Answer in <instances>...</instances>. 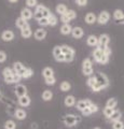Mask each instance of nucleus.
<instances>
[{"instance_id": "54", "label": "nucleus", "mask_w": 124, "mask_h": 129, "mask_svg": "<svg viewBox=\"0 0 124 129\" xmlns=\"http://www.w3.org/2000/svg\"><path fill=\"white\" fill-rule=\"evenodd\" d=\"M93 129H102L101 127H95V128H93Z\"/></svg>"}, {"instance_id": "10", "label": "nucleus", "mask_w": 124, "mask_h": 129, "mask_svg": "<svg viewBox=\"0 0 124 129\" xmlns=\"http://www.w3.org/2000/svg\"><path fill=\"white\" fill-rule=\"evenodd\" d=\"M1 39L5 42H11L14 39V32L12 30H5L1 35Z\"/></svg>"}, {"instance_id": "36", "label": "nucleus", "mask_w": 124, "mask_h": 129, "mask_svg": "<svg viewBox=\"0 0 124 129\" xmlns=\"http://www.w3.org/2000/svg\"><path fill=\"white\" fill-rule=\"evenodd\" d=\"M113 111H114V109H111V108H108V107H106L105 109H104L103 113H104V115H105L107 118H109L110 116H111V114H112V113H113Z\"/></svg>"}, {"instance_id": "17", "label": "nucleus", "mask_w": 124, "mask_h": 129, "mask_svg": "<svg viewBox=\"0 0 124 129\" xmlns=\"http://www.w3.org/2000/svg\"><path fill=\"white\" fill-rule=\"evenodd\" d=\"M86 43H87V45H90V46H97V44H98V38L96 37V36H94V35H91V36L87 37Z\"/></svg>"}, {"instance_id": "41", "label": "nucleus", "mask_w": 124, "mask_h": 129, "mask_svg": "<svg viewBox=\"0 0 124 129\" xmlns=\"http://www.w3.org/2000/svg\"><path fill=\"white\" fill-rule=\"evenodd\" d=\"M26 5L29 9L30 8H36L38 6V1L37 0H26Z\"/></svg>"}, {"instance_id": "22", "label": "nucleus", "mask_w": 124, "mask_h": 129, "mask_svg": "<svg viewBox=\"0 0 124 129\" xmlns=\"http://www.w3.org/2000/svg\"><path fill=\"white\" fill-rule=\"evenodd\" d=\"M42 75H43V78L46 79V78H51V76H54V71L52 68L50 67H45L44 69L42 70Z\"/></svg>"}, {"instance_id": "23", "label": "nucleus", "mask_w": 124, "mask_h": 129, "mask_svg": "<svg viewBox=\"0 0 124 129\" xmlns=\"http://www.w3.org/2000/svg\"><path fill=\"white\" fill-rule=\"evenodd\" d=\"M31 35H33V31H31L30 26L27 27V28H25V29H22V30H21V36H22L23 38H25V39L30 38Z\"/></svg>"}, {"instance_id": "37", "label": "nucleus", "mask_w": 124, "mask_h": 129, "mask_svg": "<svg viewBox=\"0 0 124 129\" xmlns=\"http://www.w3.org/2000/svg\"><path fill=\"white\" fill-rule=\"evenodd\" d=\"M44 82H45L46 85L52 86V85H54V84L56 83V79H55V76H51V78H46V79H44Z\"/></svg>"}, {"instance_id": "43", "label": "nucleus", "mask_w": 124, "mask_h": 129, "mask_svg": "<svg viewBox=\"0 0 124 129\" xmlns=\"http://www.w3.org/2000/svg\"><path fill=\"white\" fill-rule=\"evenodd\" d=\"M86 84H87V86H90V87H92L95 84V75H91L89 79H87V81H86Z\"/></svg>"}, {"instance_id": "30", "label": "nucleus", "mask_w": 124, "mask_h": 129, "mask_svg": "<svg viewBox=\"0 0 124 129\" xmlns=\"http://www.w3.org/2000/svg\"><path fill=\"white\" fill-rule=\"evenodd\" d=\"M16 128V123L13 119H8L5 123V129H15Z\"/></svg>"}, {"instance_id": "32", "label": "nucleus", "mask_w": 124, "mask_h": 129, "mask_svg": "<svg viewBox=\"0 0 124 129\" xmlns=\"http://www.w3.org/2000/svg\"><path fill=\"white\" fill-rule=\"evenodd\" d=\"M65 15L67 16L68 18H69V21H72V19H75L76 17H77V13H76L73 10H67Z\"/></svg>"}, {"instance_id": "28", "label": "nucleus", "mask_w": 124, "mask_h": 129, "mask_svg": "<svg viewBox=\"0 0 124 129\" xmlns=\"http://www.w3.org/2000/svg\"><path fill=\"white\" fill-rule=\"evenodd\" d=\"M117 106H118V100L115 99V98H110V99H108L107 102H106V107L111 108V109H114Z\"/></svg>"}, {"instance_id": "51", "label": "nucleus", "mask_w": 124, "mask_h": 129, "mask_svg": "<svg viewBox=\"0 0 124 129\" xmlns=\"http://www.w3.org/2000/svg\"><path fill=\"white\" fill-rule=\"evenodd\" d=\"M36 128H37V124L33 123V124H31V129H36Z\"/></svg>"}, {"instance_id": "12", "label": "nucleus", "mask_w": 124, "mask_h": 129, "mask_svg": "<svg viewBox=\"0 0 124 129\" xmlns=\"http://www.w3.org/2000/svg\"><path fill=\"white\" fill-rule=\"evenodd\" d=\"M14 117L18 120H23L27 117V113L25 112V110H23V109H16V110L14 111Z\"/></svg>"}, {"instance_id": "3", "label": "nucleus", "mask_w": 124, "mask_h": 129, "mask_svg": "<svg viewBox=\"0 0 124 129\" xmlns=\"http://www.w3.org/2000/svg\"><path fill=\"white\" fill-rule=\"evenodd\" d=\"M109 42H110V37H109V35L103 34V35L99 36V38H98L97 47L101 48L102 51H105L106 48L108 47V44H109Z\"/></svg>"}, {"instance_id": "25", "label": "nucleus", "mask_w": 124, "mask_h": 129, "mask_svg": "<svg viewBox=\"0 0 124 129\" xmlns=\"http://www.w3.org/2000/svg\"><path fill=\"white\" fill-rule=\"evenodd\" d=\"M56 13H58L59 15H64L67 12V7L65 6V5H63V3H59V5H57L56 6Z\"/></svg>"}, {"instance_id": "42", "label": "nucleus", "mask_w": 124, "mask_h": 129, "mask_svg": "<svg viewBox=\"0 0 124 129\" xmlns=\"http://www.w3.org/2000/svg\"><path fill=\"white\" fill-rule=\"evenodd\" d=\"M82 72L84 75H87V76H91L93 74V67L91 68H84V69H82Z\"/></svg>"}, {"instance_id": "40", "label": "nucleus", "mask_w": 124, "mask_h": 129, "mask_svg": "<svg viewBox=\"0 0 124 129\" xmlns=\"http://www.w3.org/2000/svg\"><path fill=\"white\" fill-rule=\"evenodd\" d=\"M62 54V50H61V46H54V48H53V56H54V58H56V57H58L59 55Z\"/></svg>"}, {"instance_id": "18", "label": "nucleus", "mask_w": 124, "mask_h": 129, "mask_svg": "<svg viewBox=\"0 0 124 129\" xmlns=\"http://www.w3.org/2000/svg\"><path fill=\"white\" fill-rule=\"evenodd\" d=\"M103 56H104V51H102L101 48H98V47H96L94 50V52H93V57L95 59V61H97L99 63Z\"/></svg>"}, {"instance_id": "2", "label": "nucleus", "mask_w": 124, "mask_h": 129, "mask_svg": "<svg viewBox=\"0 0 124 129\" xmlns=\"http://www.w3.org/2000/svg\"><path fill=\"white\" fill-rule=\"evenodd\" d=\"M62 122L67 127H73L78 123L81 122V117H79L78 115H73V114H67L62 118Z\"/></svg>"}, {"instance_id": "7", "label": "nucleus", "mask_w": 124, "mask_h": 129, "mask_svg": "<svg viewBox=\"0 0 124 129\" xmlns=\"http://www.w3.org/2000/svg\"><path fill=\"white\" fill-rule=\"evenodd\" d=\"M14 90H15V95H16L18 98L27 95V88H26L25 85H22V84H18V85L15 86Z\"/></svg>"}, {"instance_id": "8", "label": "nucleus", "mask_w": 124, "mask_h": 129, "mask_svg": "<svg viewBox=\"0 0 124 129\" xmlns=\"http://www.w3.org/2000/svg\"><path fill=\"white\" fill-rule=\"evenodd\" d=\"M33 16H34V12L29 8H24L21 11V17L23 19H25V21H28V19L33 18Z\"/></svg>"}, {"instance_id": "14", "label": "nucleus", "mask_w": 124, "mask_h": 129, "mask_svg": "<svg viewBox=\"0 0 124 129\" xmlns=\"http://www.w3.org/2000/svg\"><path fill=\"white\" fill-rule=\"evenodd\" d=\"M35 39L36 40H39V41H41V40H43V39H45V37H46V30H44V29H37L35 31Z\"/></svg>"}, {"instance_id": "27", "label": "nucleus", "mask_w": 124, "mask_h": 129, "mask_svg": "<svg viewBox=\"0 0 124 129\" xmlns=\"http://www.w3.org/2000/svg\"><path fill=\"white\" fill-rule=\"evenodd\" d=\"M52 98H53V92L51 90L46 89L42 92V99L44 100V101H50V100H52Z\"/></svg>"}, {"instance_id": "33", "label": "nucleus", "mask_w": 124, "mask_h": 129, "mask_svg": "<svg viewBox=\"0 0 124 129\" xmlns=\"http://www.w3.org/2000/svg\"><path fill=\"white\" fill-rule=\"evenodd\" d=\"M91 67H93V62H92V60L90 58H85L82 61V69H84V68H91Z\"/></svg>"}, {"instance_id": "5", "label": "nucleus", "mask_w": 124, "mask_h": 129, "mask_svg": "<svg viewBox=\"0 0 124 129\" xmlns=\"http://www.w3.org/2000/svg\"><path fill=\"white\" fill-rule=\"evenodd\" d=\"M109 18H110L109 12H107V11H102L101 13H99L98 17H97V22L101 24V25H106V24L109 22Z\"/></svg>"}, {"instance_id": "20", "label": "nucleus", "mask_w": 124, "mask_h": 129, "mask_svg": "<svg viewBox=\"0 0 124 129\" xmlns=\"http://www.w3.org/2000/svg\"><path fill=\"white\" fill-rule=\"evenodd\" d=\"M121 117H122V113L120 112V111H117V110H114L113 113L111 114V116L108 119L111 120V122H117V120H121Z\"/></svg>"}, {"instance_id": "21", "label": "nucleus", "mask_w": 124, "mask_h": 129, "mask_svg": "<svg viewBox=\"0 0 124 129\" xmlns=\"http://www.w3.org/2000/svg\"><path fill=\"white\" fill-rule=\"evenodd\" d=\"M84 19H85V22H86L87 24H90V25H92V24H94V23L96 22V19H97V17H96V15H95L94 13H92V12H90V13H87V14L85 15Z\"/></svg>"}, {"instance_id": "46", "label": "nucleus", "mask_w": 124, "mask_h": 129, "mask_svg": "<svg viewBox=\"0 0 124 129\" xmlns=\"http://www.w3.org/2000/svg\"><path fill=\"white\" fill-rule=\"evenodd\" d=\"M7 60V54L6 52L0 51V62H5Z\"/></svg>"}, {"instance_id": "39", "label": "nucleus", "mask_w": 124, "mask_h": 129, "mask_svg": "<svg viewBox=\"0 0 124 129\" xmlns=\"http://www.w3.org/2000/svg\"><path fill=\"white\" fill-rule=\"evenodd\" d=\"M14 74H15V72L12 75H9V76H6L5 78V82L7 84H14L15 83V80H14Z\"/></svg>"}, {"instance_id": "26", "label": "nucleus", "mask_w": 124, "mask_h": 129, "mask_svg": "<svg viewBox=\"0 0 124 129\" xmlns=\"http://www.w3.org/2000/svg\"><path fill=\"white\" fill-rule=\"evenodd\" d=\"M59 88H61L62 91H69L71 89V84L69 82H67V81H64V82L61 83Z\"/></svg>"}, {"instance_id": "53", "label": "nucleus", "mask_w": 124, "mask_h": 129, "mask_svg": "<svg viewBox=\"0 0 124 129\" xmlns=\"http://www.w3.org/2000/svg\"><path fill=\"white\" fill-rule=\"evenodd\" d=\"M119 23H120V24H124V17H123V18H122V19H121V21H120Z\"/></svg>"}, {"instance_id": "15", "label": "nucleus", "mask_w": 124, "mask_h": 129, "mask_svg": "<svg viewBox=\"0 0 124 129\" xmlns=\"http://www.w3.org/2000/svg\"><path fill=\"white\" fill-rule=\"evenodd\" d=\"M15 25H16V27H18L19 29H25V28L29 27V24L27 21H25V19H23L22 17H18L16 21H15Z\"/></svg>"}, {"instance_id": "49", "label": "nucleus", "mask_w": 124, "mask_h": 129, "mask_svg": "<svg viewBox=\"0 0 124 129\" xmlns=\"http://www.w3.org/2000/svg\"><path fill=\"white\" fill-rule=\"evenodd\" d=\"M34 17H35V19H37V21H39V19H41L43 16H42V14L41 13H39L38 11H35L34 12Z\"/></svg>"}, {"instance_id": "29", "label": "nucleus", "mask_w": 124, "mask_h": 129, "mask_svg": "<svg viewBox=\"0 0 124 129\" xmlns=\"http://www.w3.org/2000/svg\"><path fill=\"white\" fill-rule=\"evenodd\" d=\"M124 17V13H123V11H121V10H115L114 12H113V18L115 19V21H118V22H120L121 19Z\"/></svg>"}, {"instance_id": "31", "label": "nucleus", "mask_w": 124, "mask_h": 129, "mask_svg": "<svg viewBox=\"0 0 124 129\" xmlns=\"http://www.w3.org/2000/svg\"><path fill=\"white\" fill-rule=\"evenodd\" d=\"M47 21H49V26H55L57 24V17L54 14H51L49 17H47Z\"/></svg>"}, {"instance_id": "35", "label": "nucleus", "mask_w": 124, "mask_h": 129, "mask_svg": "<svg viewBox=\"0 0 124 129\" xmlns=\"http://www.w3.org/2000/svg\"><path fill=\"white\" fill-rule=\"evenodd\" d=\"M33 74H34L33 69H31V68H27L26 71L24 72V74H23V76H22V79H29L30 76H33Z\"/></svg>"}, {"instance_id": "47", "label": "nucleus", "mask_w": 124, "mask_h": 129, "mask_svg": "<svg viewBox=\"0 0 124 129\" xmlns=\"http://www.w3.org/2000/svg\"><path fill=\"white\" fill-rule=\"evenodd\" d=\"M89 108H90V111H91L92 114H93V113H96V112L98 111V107L96 106V104H94V103H92Z\"/></svg>"}, {"instance_id": "34", "label": "nucleus", "mask_w": 124, "mask_h": 129, "mask_svg": "<svg viewBox=\"0 0 124 129\" xmlns=\"http://www.w3.org/2000/svg\"><path fill=\"white\" fill-rule=\"evenodd\" d=\"M112 129H124V123L121 120H117V122L112 123Z\"/></svg>"}, {"instance_id": "38", "label": "nucleus", "mask_w": 124, "mask_h": 129, "mask_svg": "<svg viewBox=\"0 0 124 129\" xmlns=\"http://www.w3.org/2000/svg\"><path fill=\"white\" fill-rule=\"evenodd\" d=\"M13 73H14L13 69H11V68H9V67L5 68V69H3V71H2V75H3V78H6V76H9V75H12Z\"/></svg>"}, {"instance_id": "9", "label": "nucleus", "mask_w": 124, "mask_h": 129, "mask_svg": "<svg viewBox=\"0 0 124 129\" xmlns=\"http://www.w3.org/2000/svg\"><path fill=\"white\" fill-rule=\"evenodd\" d=\"M36 11H38L39 13H41L43 17H46V18L52 14V13H51V11L47 9L46 7L42 6V5H38L37 7H36Z\"/></svg>"}, {"instance_id": "13", "label": "nucleus", "mask_w": 124, "mask_h": 129, "mask_svg": "<svg viewBox=\"0 0 124 129\" xmlns=\"http://www.w3.org/2000/svg\"><path fill=\"white\" fill-rule=\"evenodd\" d=\"M31 102V99L28 95L26 96H23V97H19L18 98V104L21 107H28Z\"/></svg>"}, {"instance_id": "50", "label": "nucleus", "mask_w": 124, "mask_h": 129, "mask_svg": "<svg viewBox=\"0 0 124 129\" xmlns=\"http://www.w3.org/2000/svg\"><path fill=\"white\" fill-rule=\"evenodd\" d=\"M104 54L107 55V56H110V55H111V48H110L109 46H108V47L106 48V50L104 51Z\"/></svg>"}, {"instance_id": "44", "label": "nucleus", "mask_w": 124, "mask_h": 129, "mask_svg": "<svg viewBox=\"0 0 124 129\" xmlns=\"http://www.w3.org/2000/svg\"><path fill=\"white\" fill-rule=\"evenodd\" d=\"M38 24L40 26H49V21H47L46 17H42L41 19L38 21Z\"/></svg>"}, {"instance_id": "24", "label": "nucleus", "mask_w": 124, "mask_h": 129, "mask_svg": "<svg viewBox=\"0 0 124 129\" xmlns=\"http://www.w3.org/2000/svg\"><path fill=\"white\" fill-rule=\"evenodd\" d=\"M61 50H62V53L64 55H66V54H76V52H75L73 48L70 47V46H68V45H62Z\"/></svg>"}, {"instance_id": "16", "label": "nucleus", "mask_w": 124, "mask_h": 129, "mask_svg": "<svg viewBox=\"0 0 124 129\" xmlns=\"http://www.w3.org/2000/svg\"><path fill=\"white\" fill-rule=\"evenodd\" d=\"M76 98H75V96L72 95H69V96H67L65 97V100H64V103H65V106L66 107H73L76 106Z\"/></svg>"}, {"instance_id": "48", "label": "nucleus", "mask_w": 124, "mask_h": 129, "mask_svg": "<svg viewBox=\"0 0 124 129\" xmlns=\"http://www.w3.org/2000/svg\"><path fill=\"white\" fill-rule=\"evenodd\" d=\"M76 3L80 7H85L87 5V0H76Z\"/></svg>"}, {"instance_id": "11", "label": "nucleus", "mask_w": 124, "mask_h": 129, "mask_svg": "<svg viewBox=\"0 0 124 129\" xmlns=\"http://www.w3.org/2000/svg\"><path fill=\"white\" fill-rule=\"evenodd\" d=\"M71 35H72V37L75 39H81L83 37V35H84V30L81 27H75L71 30Z\"/></svg>"}, {"instance_id": "52", "label": "nucleus", "mask_w": 124, "mask_h": 129, "mask_svg": "<svg viewBox=\"0 0 124 129\" xmlns=\"http://www.w3.org/2000/svg\"><path fill=\"white\" fill-rule=\"evenodd\" d=\"M9 1H10L11 3H16V2L18 1V0H9Z\"/></svg>"}, {"instance_id": "1", "label": "nucleus", "mask_w": 124, "mask_h": 129, "mask_svg": "<svg viewBox=\"0 0 124 129\" xmlns=\"http://www.w3.org/2000/svg\"><path fill=\"white\" fill-rule=\"evenodd\" d=\"M109 86V80H108L107 75L104 73H98L95 75V84L92 86V90L97 92L103 89H105Z\"/></svg>"}, {"instance_id": "45", "label": "nucleus", "mask_w": 124, "mask_h": 129, "mask_svg": "<svg viewBox=\"0 0 124 129\" xmlns=\"http://www.w3.org/2000/svg\"><path fill=\"white\" fill-rule=\"evenodd\" d=\"M75 58V54H66L65 55V62H71Z\"/></svg>"}, {"instance_id": "6", "label": "nucleus", "mask_w": 124, "mask_h": 129, "mask_svg": "<svg viewBox=\"0 0 124 129\" xmlns=\"http://www.w3.org/2000/svg\"><path fill=\"white\" fill-rule=\"evenodd\" d=\"M92 103H93V102H92L90 99H82V100H79V101L77 102V109H78L79 111H83L85 108L90 107Z\"/></svg>"}, {"instance_id": "19", "label": "nucleus", "mask_w": 124, "mask_h": 129, "mask_svg": "<svg viewBox=\"0 0 124 129\" xmlns=\"http://www.w3.org/2000/svg\"><path fill=\"white\" fill-rule=\"evenodd\" d=\"M71 30H72V27L70 26V24H63L62 27H61V34L62 35H70L71 34Z\"/></svg>"}, {"instance_id": "4", "label": "nucleus", "mask_w": 124, "mask_h": 129, "mask_svg": "<svg viewBox=\"0 0 124 129\" xmlns=\"http://www.w3.org/2000/svg\"><path fill=\"white\" fill-rule=\"evenodd\" d=\"M26 69H27V67H25L24 64L21 62V61H15L14 63H13V71L16 73L18 76H23V74H24V72L26 71Z\"/></svg>"}]
</instances>
